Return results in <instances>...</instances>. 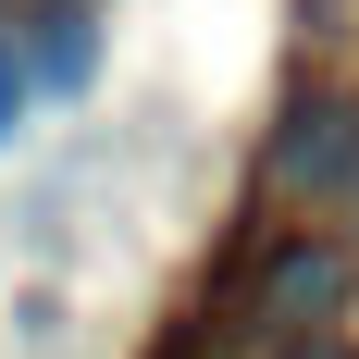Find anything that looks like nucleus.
<instances>
[{
  "instance_id": "f257e3e1",
  "label": "nucleus",
  "mask_w": 359,
  "mask_h": 359,
  "mask_svg": "<svg viewBox=\"0 0 359 359\" xmlns=\"http://www.w3.org/2000/svg\"><path fill=\"white\" fill-rule=\"evenodd\" d=\"M334 297H347V260L297 236V248L260 260V285H248V334H260V347H297V334L334 323Z\"/></svg>"
},
{
  "instance_id": "f03ea898",
  "label": "nucleus",
  "mask_w": 359,
  "mask_h": 359,
  "mask_svg": "<svg viewBox=\"0 0 359 359\" xmlns=\"http://www.w3.org/2000/svg\"><path fill=\"white\" fill-rule=\"evenodd\" d=\"M13 50H25V74H37V87H62V100L100 74V37H87V13H37Z\"/></svg>"
},
{
  "instance_id": "7ed1b4c3",
  "label": "nucleus",
  "mask_w": 359,
  "mask_h": 359,
  "mask_svg": "<svg viewBox=\"0 0 359 359\" xmlns=\"http://www.w3.org/2000/svg\"><path fill=\"white\" fill-rule=\"evenodd\" d=\"M25 100H37V74H25V50H13V37H0V137H13V124H25Z\"/></svg>"
},
{
  "instance_id": "20e7f679",
  "label": "nucleus",
  "mask_w": 359,
  "mask_h": 359,
  "mask_svg": "<svg viewBox=\"0 0 359 359\" xmlns=\"http://www.w3.org/2000/svg\"><path fill=\"white\" fill-rule=\"evenodd\" d=\"M273 359H347V347H334V334H297V347H273Z\"/></svg>"
}]
</instances>
